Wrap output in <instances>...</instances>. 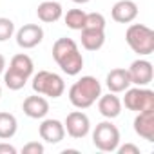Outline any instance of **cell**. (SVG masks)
<instances>
[{
  "label": "cell",
  "mask_w": 154,
  "mask_h": 154,
  "mask_svg": "<svg viewBox=\"0 0 154 154\" xmlns=\"http://www.w3.org/2000/svg\"><path fill=\"white\" fill-rule=\"evenodd\" d=\"M15 33V24L11 18H6V17H0V42H6L13 36Z\"/></svg>",
  "instance_id": "7402d4cb"
},
{
  "label": "cell",
  "mask_w": 154,
  "mask_h": 154,
  "mask_svg": "<svg viewBox=\"0 0 154 154\" xmlns=\"http://www.w3.org/2000/svg\"><path fill=\"white\" fill-rule=\"evenodd\" d=\"M22 111H24L26 116H29L33 120H42L49 112V102L42 94H33V96H27L24 100Z\"/></svg>",
  "instance_id": "8fae6325"
},
{
  "label": "cell",
  "mask_w": 154,
  "mask_h": 154,
  "mask_svg": "<svg viewBox=\"0 0 154 154\" xmlns=\"http://www.w3.org/2000/svg\"><path fill=\"white\" fill-rule=\"evenodd\" d=\"M0 96H2V87H0Z\"/></svg>",
  "instance_id": "f1b7e54d"
},
{
  "label": "cell",
  "mask_w": 154,
  "mask_h": 154,
  "mask_svg": "<svg viewBox=\"0 0 154 154\" xmlns=\"http://www.w3.org/2000/svg\"><path fill=\"white\" fill-rule=\"evenodd\" d=\"M120 154H140V147L138 145H134V143H125V145H118V149H116Z\"/></svg>",
  "instance_id": "d4e9b609"
},
{
  "label": "cell",
  "mask_w": 154,
  "mask_h": 154,
  "mask_svg": "<svg viewBox=\"0 0 154 154\" xmlns=\"http://www.w3.org/2000/svg\"><path fill=\"white\" fill-rule=\"evenodd\" d=\"M33 91L36 94L47 96V98H60L65 91V82L60 74L51 71H38L33 76Z\"/></svg>",
  "instance_id": "277c9868"
},
{
  "label": "cell",
  "mask_w": 154,
  "mask_h": 154,
  "mask_svg": "<svg viewBox=\"0 0 154 154\" xmlns=\"http://www.w3.org/2000/svg\"><path fill=\"white\" fill-rule=\"evenodd\" d=\"M22 152L24 154H44V145L38 141H29L22 147Z\"/></svg>",
  "instance_id": "cb8c5ba5"
},
{
  "label": "cell",
  "mask_w": 154,
  "mask_h": 154,
  "mask_svg": "<svg viewBox=\"0 0 154 154\" xmlns=\"http://www.w3.org/2000/svg\"><path fill=\"white\" fill-rule=\"evenodd\" d=\"M85 11L84 9H69L63 17V22L69 29H74V31H82L84 29V24H85Z\"/></svg>",
  "instance_id": "ffe728a7"
},
{
  "label": "cell",
  "mask_w": 154,
  "mask_h": 154,
  "mask_svg": "<svg viewBox=\"0 0 154 154\" xmlns=\"http://www.w3.org/2000/svg\"><path fill=\"white\" fill-rule=\"evenodd\" d=\"M4 71H6V58H4V54H0V74Z\"/></svg>",
  "instance_id": "4316f807"
},
{
  "label": "cell",
  "mask_w": 154,
  "mask_h": 154,
  "mask_svg": "<svg viewBox=\"0 0 154 154\" xmlns=\"http://www.w3.org/2000/svg\"><path fill=\"white\" fill-rule=\"evenodd\" d=\"M62 13H63V9H62V6L56 2V0H44V2L36 8L38 20H42L45 24H53V22L60 20Z\"/></svg>",
  "instance_id": "2e32d148"
},
{
  "label": "cell",
  "mask_w": 154,
  "mask_h": 154,
  "mask_svg": "<svg viewBox=\"0 0 154 154\" xmlns=\"http://www.w3.org/2000/svg\"><path fill=\"white\" fill-rule=\"evenodd\" d=\"M93 143L102 152H114L118 149V145H120V131H118V127L111 120L98 123L96 129L93 131Z\"/></svg>",
  "instance_id": "5b68a950"
},
{
  "label": "cell",
  "mask_w": 154,
  "mask_h": 154,
  "mask_svg": "<svg viewBox=\"0 0 154 154\" xmlns=\"http://www.w3.org/2000/svg\"><path fill=\"white\" fill-rule=\"evenodd\" d=\"M105 85L109 89V93H123L125 89H129L132 84H131V76H129V71L123 69V67H116L112 69L107 78H105Z\"/></svg>",
  "instance_id": "9a60e30c"
},
{
  "label": "cell",
  "mask_w": 154,
  "mask_h": 154,
  "mask_svg": "<svg viewBox=\"0 0 154 154\" xmlns=\"http://www.w3.org/2000/svg\"><path fill=\"white\" fill-rule=\"evenodd\" d=\"M0 154H17V149L9 143H0Z\"/></svg>",
  "instance_id": "484cf974"
},
{
  "label": "cell",
  "mask_w": 154,
  "mask_h": 154,
  "mask_svg": "<svg viewBox=\"0 0 154 154\" xmlns=\"http://www.w3.org/2000/svg\"><path fill=\"white\" fill-rule=\"evenodd\" d=\"M53 58L58 67L69 76L80 74L84 67V56L78 49V44L67 36H62L53 44Z\"/></svg>",
  "instance_id": "6da1fadb"
},
{
  "label": "cell",
  "mask_w": 154,
  "mask_h": 154,
  "mask_svg": "<svg viewBox=\"0 0 154 154\" xmlns=\"http://www.w3.org/2000/svg\"><path fill=\"white\" fill-rule=\"evenodd\" d=\"M74 4H87V2H91V0H72Z\"/></svg>",
  "instance_id": "83f0119b"
},
{
  "label": "cell",
  "mask_w": 154,
  "mask_h": 154,
  "mask_svg": "<svg viewBox=\"0 0 154 154\" xmlns=\"http://www.w3.org/2000/svg\"><path fill=\"white\" fill-rule=\"evenodd\" d=\"M122 105H125V109L134 111V112L154 109V91H150L147 87H138V85L129 87V89H125Z\"/></svg>",
  "instance_id": "8992f818"
},
{
  "label": "cell",
  "mask_w": 154,
  "mask_h": 154,
  "mask_svg": "<svg viewBox=\"0 0 154 154\" xmlns=\"http://www.w3.org/2000/svg\"><path fill=\"white\" fill-rule=\"evenodd\" d=\"M125 42L140 56L154 53V31L143 24H131L125 31Z\"/></svg>",
  "instance_id": "3957f363"
},
{
  "label": "cell",
  "mask_w": 154,
  "mask_h": 154,
  "mask_svg": "<svg viewBox=\"0 0 154 154\" xmlns=\"http://www.w3.org/2000/svg\"><path fill=\"white\" fill-rule=\"evenodd\" d=\"M127 71H129V76H131V84H134L138 87H147L152 82L154 69H152V63L149 60L138 58L131 63V67Z\"/></svg>",
  "instance_id": "ba28073f"
},
{
  "label": "cell",
  "mask_w": 154,
  "mask_h": 154,
  "mask_svg": "<svg viewBox=\"0 0 154 154\" xmlns=\"http://www.w3.org/2000/svg\"><path fill=\"white\" fill-rule=\"evenodd\" d=\"M18 122L11 112H0V140H9L17 134Z\"/></svg>",
  "instance_id": "d6986e66"
},
{
  "label": "cell",
  "mask_w": 154,
  "mask_h": 154,
  "mask_svg": "<svg viewBox=\"0 0 154 154\" xmlns=\"http://www.w3.org/2000/svg\"><path fill=\"white\" fill-rule=\"evenodd\" d=\"M63 127H65V132L71 138L82 140L91 131V120H89V116L85 112H82V109L80 111H72V112L67 114V118L63 122Z\"/></svg>",
  "instance_id": "52a82bcc"
},
{
  "label": "cell",
  "mask_w": 154,
  "mask_h": 154,
  "mask_svg": "<svg viewBox=\"0 0 154 154\" xmlns=\"http://www.w3.org/2000/svg\"><path fill=\"white\" fill-rule=\"evenodd\" d=\"M9 69L20 72L22 76H26V78H31V76H33V71H35V63H33V60H31L29 54L18 53V54H15V56L11 58Z\"/></svg>",
  "instance_id": "ac0fdd59"
},
{
  "label": "cell",
  "mask_w": 154,
  "mask_h": 154,
  "mask_svg": "<svg viewBox=\"0 0 154 154\" xmlns=\"http://www.w3.org/2000/svg\"><path fill=\"white\" fill-rule=\"evenodd\" d=\"M102 94V84L94 76H82L69 89V102L76 109H89Z\"/></svg>",
  "instance_id": "7a4b0ae2"
},
{
  "label": "cell",
  "mask_w": 154,
  "mask_h": 154,
  "mask_svg": "<svg viewBox=\"0 0 154 154\" xmlns=\"http://www.w3.org/2000/svg\"><path fill=\"white\" fill-rule=\"evenodd\" d=\"M98 102V111L103 118L107 120H114L122 114V100L116 96V93H109V94H100Z\"/></svg>",
  "instance_id": "5bb4252c"
},
{
  "label": "cell",
  "mask_w": 154,
  "mask_h": 154,
  "mask_svg": "<svg viewBox=\"0 0 154 154\" xmlns=\"http://www.w3.org/2000/svg\"><path fill=\"white\" fill-rule=\"evenodd\" d=\"M105 44V29H93L84 27L82 29V45L87 51H98Z\"/></svg>",
  "instance_id": "e0dca14e"
},
{
  "label": "cell",
  "mask_w": 154,
  "mask_h": 154,
  "mask_svg": "<svg viewBox=\"0 0 154 154\" xmlns=\"http://www.w3.org/2000/svg\"><path fill=\"white\" fill-rule=\"evenodd\" d=\"M44 40V29L38 24H26L17 31V44L22 49H33Z\"/></svg>",
  "instance_id": "9c48e42d"
},
{
  "label": "cell",
  "mask_w": 154,
  "mask_h": 154,
  "mask_svg": "<svg viewBox=\"0 0 154 154\" xmlns=\"http://www.w3.org/2000/svg\"><path fill=\"white\" fill-rule=\"evenodd\" d=\"M84 27H93V29H105V17L102 13H87L85 15V24Z\"/></svg>",
  "instance_id": "603a6c76"
},
{
  "label": "cell",
  "mask_w": 154,
  "mask_h": 154,
  "mask_svg": "<svg viewBox=\"0 0 154 154\" xmlns=\"http://www.w3.org/2000/svg\"><path fill=\"white\" fill-rule=\"evenodd\" d=\"M27 80H29V78H26V76H22L20 72L13 71V69H9V67H8V71H4V84H6V87L11 89V91H20V89H24V85L27 84Z\"/></svg>",
  "instance_id": "44dd1931"
},
{
  "label": "cell",
  "mask_w": 154,
  "mask_h": 154,
  "mask_svg": "<svg viewBox=\"0 0 154 154\" xmlns=\"http://www.w3.org/2000/svg\"><path fill=\"white\" fill-rule=\"evenodd\" d=\"M134 132L147 141H154V109L138 112L134 118Z\"/></svg>",
  "instance_id": "7c38bea8"
},
{
  "label": "cell",
  "mask_w": 154,
  "mask_h": 154,
  "mask_svg": "<svg viewBox=\"0 0 154 154\" xmlns=\"http://www.w3.org/2000/svg\"><path fill=\"white\" fill-rule=\"evenodd\" d=\"M111 17L118 24H131L138 17V6L132 0H118L111 9Z\"/></svg>",
  "instance_id": "4fadbf2b"
},
{
  "label": "cell",
  "mask_w": 154,
  "mask_h": 154,
  "mask_svg": "<svg viewBox=\"0 0 154 154\" xmlns=\"http://www.w3.org/2000/svg\"><path fill=\"white\" fill-rule=\"evenodd\" d=\"M38 134L45 143H60L65 138V127L60 120L47 118L38 125Z\"/></svg>",
  "instance_id": "30bf717a"
}]
</instances>
